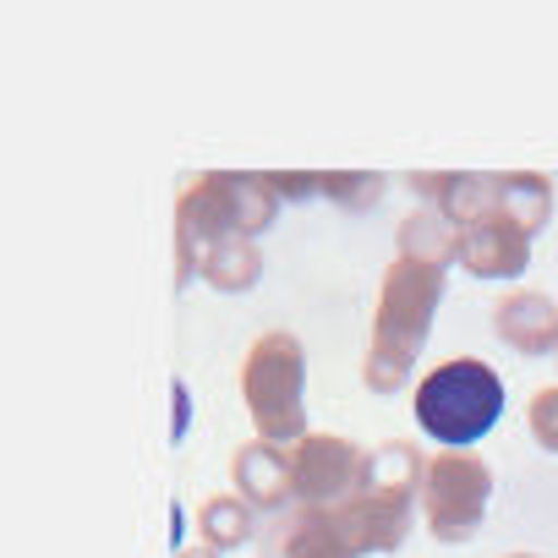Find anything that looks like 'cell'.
I'll list each match as a JSON object with an SVG mask.
<instances>
[{"label": "cell", "instance_id": "1", "mask_svg": "<svg viewBox=\"0 0 558 558\" xmlns=\"http://www.w3.org/2000/svg\"><path fill=\"white\" fill-rule=\"evenodd\" d=\"M504 416V378L487 362H444L416 389V422L438 444H476Z\"/></svg>", "mask_w": 558, "mask_h": 558}]
</instances>
